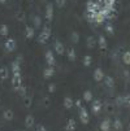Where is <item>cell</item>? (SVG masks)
I'll use <instances>...</instances> for the list:
<instances>
[{
    "instance_id": "6da1fadb",
    "label": "cell",
    "mask_w": 130,
    "mask_h": 131,
    "mask_svg": "<svg viewBox=\"0 0 130 131\" xmlns=\"http://www.w3.org/2000/svg\"><path fill=\"white\" fill-rule=\"evenodd\" d=\"M12 86L16 91H18L22 86V81H21V73H13L12 77Z\"/></svg>"
},
{
    "instance_id": "7a4b0ae2",
    "label": "cell",
    "mask_w": 130,
    "mask_h": 131,
    "mask_svg": "<svg viewBox=\"0 0 130 131\" xmlns=\"http://www.w3.org/2000/svg\"><path fill=\"white\" fill-rule=\"evenodd\" d=\"M49 36H51V29H49L48 26H46V27L42 30L41 35H39V42H41V43H46V42L49 39Z\"/></svg>"
},
{
    "instance_id": "3957f363",
    "label": "cell",
    "mask_w": 130,
    "mask_h": 131,
    "mask_svg": "<svg viewBox=\"0 0 130 131\" xmlns=\"http://www.w3.org/2000/svg\"><path fill=\"white\" fill-rule=\"evenodd\" d=\"M79 118L82 121V123H87L88 122V113H87V110L86 108H79Z\"/></svg>"
},
{
    "instance_id": "277c9868",
    "label": "cell",
    "mask_w": 130,
    "mask_h": 131,
    "mask_svg": "<svg viewBox=\"0 0 130 131\" xmlns=\"http://www.w3.org/2000/svg\"><path fill=\"white\" fill-rule=\"evenodd\" d=\"M4 46H5V49L8 52H12V51L16 49V40L12 39V38H9V39H7V42H5Z\"/></svg>"
},
{
    "instance_id": "5b68a950",
    "label": "cell",
    "mask_w": 130,
    "mask_h": 131,
    "mask_svg": "<svg viewBox=\"0 0 130 131\" xmlns=\"http://www.w3.org/2000/svg\"><path fill=\"white\" fill-rule=\"evenodd\" d=\"M102 109V103L100 100H95V101H92V105H91V110H92V113H99Z\"/></svg>"
},
{
    "instance_id": "8992f818",
    "label": "cell",
    "mask_w": 130,
    "mask_h": 131,
    "mask_svg": "<svg viewBox=\"0 0 130 131\" xmlns=\"http://www.w3.org/2000/svg\"><path fill=\"white\" fill-rule=\"evenodd\" d=\"M46 61H47V64L49 66L55 65V56H53L52 51H47V53H46Z\"/></svg>"
},
{
    "instance_id": "52a82bcc",
    "label": "cell",
    "mask_w": 130,
    "mask_h": 131,
    "mask_svg": "<svg viewBox=\"0 0 130 131\" xmlns=\"http://www.w3.org/2000/svg\"><path fill=\"white\" fill-rule=\"evenodd\" d=\"M52 17H53V7H52V4H48L46 8V20L51 21Z\"/></svg>"
},
{
    "instance_id": "ba28073f",
    "label": "cell",
    "mask_w": 130,
    "mask_h": 131,
    "mask_svg": "<svg viewBox=\"0 0 130 131\" xmlns=\"http://www.w3.org/2000/svg\"><path fill=\"white\" fill-rule=\"evenodd\" d=\"M94 79H95L96 82H100V81L104 79V73H103L102 69H96V70L94 71Z\"/></svg>"
},
{
    "instance_id": "9c48e42d",
    "label": "cell",
    "mask_w": 130,
    "mask_h": 131,
    "mask_svg": "<svg viewBox=\"0 0 130 131\" xmlns=\"http://www.w3.org/2000/svg\"><path fill=\"white\" fill-rule=\"evenodd\" d=\"M76 121H74L73 118H70L68 122H66V125H65V131H74L76 130Z\"/></svg>"
},
{
    "instance_id": "30bf717a",
    "label": "cell",
    "mask_w": 130,
    "mask_h": 131,
    "mask_svg": "<svg viewBox=\"0 0 130 131\" xmlns=\"http://www.w3.org/2000/svg\"><path fill=\"white\" fill-rule=\"evenodd\" d=\"M53 73H55L53 68H52V66H48V68H46V69H44L43 75H44V78H46V79H48V78H51V77L53 75Z\"/></svg>"
},
{
    "instance_id": "8fae6325",
    "label": "cell",
    "mask_w": 130,
    "mask_h": 131,
    "mask_svg": "<svg viewBox=\"0 0 130 131\" xmlns=\"http://www.w3.org/2000/svg\"><path fill=\"white\" fill-rule=\"evenodd\" d=\"M100 128H102V131H109L111 130V122H109V119H104L100 123Z\"/></svg>"
},
{
    "instance_id": "7c38bea8",
    "label": "cell",
    "mask_w": 130,
    "mask_h": 131,
    "mask_svg": "<svg viewBox=\"0 0 130 131\" xmlns=\"http://www.w3.org/2000/svg\"><path fill=\"white\" fill-rule=\"evenodd\" d=\"M8 75H9V73H8V69L5 68V66H3V68H0V79H7L8 78Z\"/></svg>"
},
{
    "instance_id": "4fadbf2b",
    "label": "cell",
    "mask_w": 130,
    "mask_h": 131,
    "mask_svg": "<svg viewBox=\"0 0 130 131\" xmlns=\"http://www.w3.org/2000/svg\"><path fill=\"white\" fill-rule=\"evenodd\" d=\"M55 51H56V53H59V54L64 53V46H63L61 42H56V43H55Z\"/></svg>"
},
{
    "instance_id": "5bb4252c",
    "label": "cell",
    "mask_w": 130,
    "mask_h": 131,
    "mask_svg": "<svg viewBox=\"0 0 130 131\" xmlns=\"http://www.w3.org/2000/svg\"><path fill=\"white\" fill-rule=\"evenodd\" d=\"M104 20H105V16H104L102 12H98V13L95 14V21H94V22H96V24H102Z\"/></svg>"
},
{
    "instance_id": "9a60e30c",
    "label": "cell",
    "mask_w": 130,
    "mask_h": 131,
    "mask_svg": "<svg viewBox=\"0 0 130 131\" xmlns=\"http://www.w3.org/2000/svg\"><path fill=\"white\" fill-rule=\"evenodd\" d=\"M73 105H74V101L72 100V97H65V99H64V106H65L66 109H70Z\"/></svg>"
},
{
    "instance_id": "2e32d148",
    "label": "cell",
    "mask_w": 130,
    "mask_h": 131,
    "mask_svg": "<svg viewBox=\"0 0 130 131\" xmlns=\"http://www.w3.org/2000/svg\"><path fill=\"white\" fill-rule=\"evenodd\" d=\"M3 117L7 119V121H11L12 118H13V112L11 110V109H7V110H4V113H3Z\"/></svg>"
},
{
    "instance_id": "e0dca14e",
    "label": "cell",
    "mask_w": 130,
    "mask_h": 131,
    "mask_svg": "<svg viewBox=\"0 0 130 131\" xmlns=\"http://www.w3.org/2000/svg\"><path fill=\"white\" fill-rule=\"evenodd\" d=\"M31 104H33V99H31L29 95L24 96V105H25V108H30Z\"/></svg>"
},
{
    "instance_id": "ac0fdd59",
    "label": "cell",
    "mask_w": 130,
    "mask_h": 131,
    "mask_svg": "<svg viewBox=\"0 0 130 131\" xmlns=\"http://www.w3.org/2000/svg\"><path fill=\"white\" fill-rule=\"evenodd\" d=\"M68 59H69L70 61L76 60V51H74V48H69V49H68Z\"/></svg>"
},
{
    "instance_id": "d6986e66",
    "label": "cell",
    "mask_w": 130,
    "mask_h": 131,
    "mask_svg": "<svg viewBox=\"0 0 130 131\" xmlns=\"http://www.w3.org/2000/svg\"><path fill=\"white\" fill-rule=\"evenodd\" d=\"M25 125H26V127H33L34 126V117L33 116H27L26 119H25Z\"/></svg>"
},
{
    "instance_id": "ffe728a7",
    "label": "cell",
    "mask_w": 130,
    "mask_h": 131,
    "mask_svg": "<svg viewBox=\"0 0 130 131\" xmlns=\"http://www.w3.org/2000/svg\"><path fill=\"white\" fill-rule=\"evenodd\" d=\"M26 38H29V39H31L33 36H34V29L31 27V26H26Z\"/></svg>"
},
{
    "instance_id": "44dd1931",
    "label": "cell",
    "mask_w": 130,
    "mask_h": 131,
    "mask_svg": "<svg viewBox=\"0 0 130 131\" xmlns=\"http://www.w3.org/2000/svg\"><path fill=\"white\" fill-rule=\"evenodd\" d=\"M12 71L13 73H20V61H13L12 64Z\"/></svg>"
},
{
    "instance_id": "7402d4cb",
    "label": "cell",
    "mask_w": 130,
    "mask_h": 131,
    "mask_svg": "<svg viewBox=\"0 0 130 131\" xmlns=\"http://www.w3.org/2000/svg\"><path fill=\"white\" fill-rule=\"evenodd\" d=\"M98 42H99V46H100L102 49H105V48H107V40H105L104 36H99Z\"/></svg>"
},
{
    "instance_id": "603a6c76",
    "label": "cell",
    "mask_w": 130,
    "mask_h": 131,
    "mask_svg": "<svg viewBox=\"0 0 130 131\" xmlns=\"http://www.w3.org/2000/svg\"><path fill=\"white\" fill-rule=\"evenodd\" d=\"M95 44H96V40L94 39V36H88V38H87V47L92 48Z\"/></svg>"
},
{
    "instance_id": "cb8c5ba5",
    "label": "cell",
    "mask_w": 130,
    "mask_h": 131,
    "mask_svg": "<svg viewBox=\"0 0 130 131\" xmlns=\"http://www.w3.org/2000/svg\"><path fill=\"white\" fill-rule=\"evenodd\" d=\"M122 61H124L126 65H130V52H125V53H124Z\"/></svg>"
},
{
    "instance_id": "d4e9b609",
    "label": "cell",
    "mask_w": 130,
    "mask_h": 131,
    "mask_svg": "<svg viewBox=\"0 0 130 131\" xmlns=\"http://www.w3.org/2000/svg\"><path fill=\"white\" fill-rule=\"evenodd\" d=\"M104 83H105L107 87H113V79H112V77H105L104 78Z\"/></svg>"
},
{
    "instance_id": "484cf974",
    "label": "cell",
    "mask_w": 130,
    "mask_h": 131,
    "mask_svg": "<svg viewBox=\"0 0 130 131\" xmlns=\"http://www.w3.org/2000/svg\"><path fill=\"white\" fill-rule=\"evenodd\" d=\"M0 35H3V36L8 35V26L7 25H2V26H0Z\"/></svg>"
},
{
    "instance_id": "4316f807",
    "label": "cell",
    "mask_w": 130,
    "mask_h": 131,
    "mask_svg": "<svg viewBox=\"0 0 130 131\" xmlns=\"http://www.w3.org/2000/svg\"><path fill=\"white\" fill-rule=\"evenodd\" d=\"M83 99H85L86 101H91V100H92V93H91L90 91H85V92H83Z\"/></svg>"
},
{
    "instance_id": "83f0119b",
    "label": "cell",
    "mask_w": 130,
    "mask_h": 131,
    "mask_svg": "<svg viewBox=\"0 0 130 131\" xmlns=\"http://www.w3.org/2000/svg\"><path fill=\"white\" fill-rule=\"evenodd\" d=\"M105 31H107L108 34L112 35V34L115 32V29H113V26L111 25V24H107V25H105Z\"/></svg>"
},
{
    "instance_id": "f1b7e54d",
    "label": "cell",
    "mask_w": 130,
    "mask_h": 131,
    "mask_svg": "<svg viewBox=\"0 0 130 131\" xmlns=\"http://www.w3.org/2000/svg\"><path fill=\"white\" fill-rule=\"evenodd\" d=\"M91 56H85V59H83V65L85 66H90L91 65Z\"/></svg>"
},
{
    "instance_id": "f546056e",
    "label": "cell",
    "mask_w": 130,
    "mask_h": 131,
    "mask_svg": "<svg viewBox=\"0 0 130 131\" xmlns=\"http://www.w3.org/2000/svg\"><path fill=\"white\" fill-rule=\"evenodd\" d=\"M113 126H115V128H116V130H118V131L122 128V123H121V121H120V119H116V121L113 122Z\"/></svg>"
},
{
    "instance_id": "4dcf8cb0",
    "label": "cell",
    "mask_w": 130,
    "mask_h": 131,
    "mask_svg": "<svg viewBox=\"0 0 130 131\" xmlns=\"http://www.w3.org/2000/svg\"><path fill=\"white\" fill-rule=\"evenodd\" d=\"M72 40H73V43H77V42L79 40V36H78L77 32H73V34H72Z\"/></svg>"
},
{
    "instance_id": "1f68e13d",
    "label": "cell",
    "mask_w": 130,
    "mask_h": 131,
    "mask_svg": "<svg viewBox=\"0 0 130 131\" xmlns=\"http://www.w3.org/2000/svg\"><path fill=\"white\" fill-rule=\"evenodd\" d=\"M34 25H35V27H39L41 26V18L38 16L34 17Z\"/></svg>"
},
{
    "instance_id": "d6a6232c",
    "label": "cell",
    "mask_w": 130,
    "mask_h": 131,
    "mask_svg": "<svg viewBox=\"0 0 130 131\" xmlns=\"http://www.w3.org/2000/svg\"><path fill=\"white\" fill-rule=\"evenodd\" d=\"M16 17H17V20H18V21H24V18H25V16H24L22 12H18V13L16 14Z\"/></svg>"
},
{
    "instance_id": "836d02e7",
    "label": "cell",
    "mask_w": 130,
    "mask_h": 131,
    "mask_svg": "<svg viewBox=\"0 0 130 131\" xmlns=\"http://www.w3.org/2000/svg\"><path fill=\"white\" fill-rule=\"evenodd\" d=\"M43 104H44V106H46V108H48V106H49V104H51L49 97H47V96H46V97H44V100H43Z\"/></svg>"
},
{
    "instance_id": "e575fe53",
    "label": "cell",
    "mask_w": 130,
    "mask_h": 131,
    "mask_svg": "<svg viewBox=\"0 0 130 131\" xmlns=\"http://www.w3.org/2000/svg\"><path fill=\"white\" fill-rule=\"evenodd\" d=\"M64 4H65V0H56V5H57L59 8L64 7Z\"/></svg>"
},
{
    "instance_id": "d590c367",
    "label": "cell",
    "mask_w": 130,
    "mask_h": 131,
    "mask_svg": "<svg viewBox=\"0 0 130 131\" xmlns=\"http://www.w3.org/2000/svg\"><path fill=\"white\" fill-rule=\"evenodd\" d=\"M18 91H20V92H21V95H22V97H24V96H26V87H24V86H21V88H20V90H18Z\"/></svg>"
},
{
    "instance_id": "8d00e7d4",
    "label": "cell",
    "mask_w": 130,
    "mask_h": 131,
    "mask_svg": "<svg viewBox=\"0 0 130 131\" xmlns=\"http://www.w3.org/2000/svg\"><path fill=\"white\" fill-rule=\"evenodd\" d=\"M116 103L120 104V105H122V104H124V96H118V97L116 99Z\"/></svg>"
},
{
    "instance_id": "74e56055",
    "label": "cell",
    "mask_w": 130,
    "mask_h": 131,
    "mask_svg": "<svg viewBox=\"0 0 130 131\" xmlns=\"http://www.w3.org/2000/svg\"><path fill=\"white\" fill-rule=\"evenodd\" d=\"M124 104L130 105V96H124Z\"/></svg>"
},
{
    "instance_id": "f35d334b",
    "label": "cell",
    "mask_w": 130,
    "mask_h": 131,
    "mask_svg": "<svg viewBox=\"0 0 130 131\" xmlns=\"http://www.w3.org/2000/svg\"><path fill=\"white\" fill-rule=\"evenodd\" d=\"M55 90H56V86H55L53 83L48 86V91H49V92H55Z\"/></svg>"
},
{
    "instance_id": "ab89813d",
    "label": "cell",
    "mask_w": 130,
    "mask_h": 131,
    "mask_svg": "<svg viewBox=\"0 0 130 131\" xmlns=\"http://www.w3.org/2000/svg\"><path fill=\"white\" fill-rule=\"evenodd\" d=\"M107 108H108L109 113H112V112H113V105H112V104H107Z\"/></svg>"
},
{
    "instance_id": "60d3db41",
    "label": "cell",
    "mask_w": 130,
    "mask_h": 131,
    "mask_svg": "<svg viewBox=\"0 0 130 131\" xmlns=\"http://www.w3.org/2000/svg\"><path fill=\"white\" fill-rule=\"evenodd\" d=\"M38 131H47V130H46V128H44V127H42V126H41V127H39V128H38Z\"/></svg>"
},
{
    "instance_id": "b9f144b4",
    "label": "cell",
    "mask_w": 130,
    "mask_h": 131,
    "mask_svg": "<svg viewBox=\"0 0 130 131\" xmlns=\"http://www.w3.org/2000/svg\"><path fill=\"white\" fill-rule=\"evenodd\" d=\"M76 105H77L78 108H81V101H76Z\"/></svg>"
},
{
    "instance_id": "7bdbcfd3",
    "label": "cell",
    "mask_w": 130,
    "mask_h": 131,
    "mask_svg": "<svg viewBox=\"0 0 130 131\" xmlns=\"http://www.w3.org/2000/svg\"><path fill=\"white\" fill-rule=\"evenodd\" d=\"M5 2H7V0H0V3H3V4H4Z\"/></svg>"
},
{
    "instance_id": "ee69618b",
    "label": "cell",
    "mask_w": 130,
    "mask_h": 131,
    "mask_svg": "<svg viewBox=\"0 0 130 131\" xmlns=\"http://www.w3.org/2000/svg\"><path fill=\"white\" fill-rule=\"evenodd\" d=\"M127 131H130V125H129V127H127Z\"/></svg>"
},
{
    "instance_id": "f6af8a7d",
    "label": "cell",
    "mask_w": 130,
    "mask_h": 131,
    "mask_svg": "<svg viewBox=\"0 0 130 131\" xmlns=\"http://www.w3.org/2000/svg\"><path fill=\"white\" fill-rule=\"evenodd\" d=\"M0 68H2V66H0Z\"/></svg>"
}]
</instances>
